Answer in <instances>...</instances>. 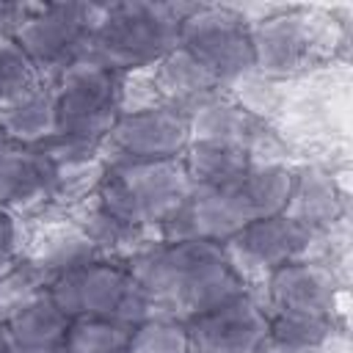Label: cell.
Wrapping results in <instances>:
<instances>
[{
  "label": "cell",
  "instance_id": "30bf717a",
  "mask_svg": "<svg viewBox=\"0 0 353 353\" xmlns=\"http://www.w3.org/2000/svg\"><path fill=\"white\" fill-rule=\"evenodd\" d=\"M314 237L317 234L279 212L240 229L234 237L223 243V251L237 276L251 287V281H265L273 270L290 262L309 259Z\"/></svg>",
  "mask_w": 353,
  "mask_h": 353
},
{
  "label": "cell",
  "instance_id": "5b68a950",
  "mask_svg": "<svg viewBox=\"0 0 353 353\" xmlns=\"http://www.w3.org/2000/svg\"><path fill=\"white\" fill-rule=\"evenodd\" d=\"M47 295L69 320H105L135 328L154 314L143 287L132 279L127 265L113 259H97L63 273L50 284Z\"/></svg>",
  "mask_w": 353,
  "mask_h": 353
},
{
  "label": "cell",
  "instance_id": "4fadbf2b",
  "mask_svg": "<svg viewBox=\"0 0 353 353\" xmlns=\"http://www.w3.org/2000/svg\"><path fill=\"white\" fill-rule=\"evenodd\" d=\"M265 312L268 314H298V317H334V276L328 268L312 259L290 262L273 270L265 281Z\"/></svg>",
  "mask_w": 353,
  "mask_h": 353
},
{
  "label": "cell",
  "instance_id": "ba28073f",
  "mask_svg": "<svg viewBox=\"0 0 353 353\" xmlns=\"http://www.w3.org/2000/svg\"><path fill=\"white\" fill-rule=\"evenodd\" d=\"M179 50H185L221 85L254 72L251 30L245 17L223 6H193L179 28Z\"/></svg>",
  "mask_w": 353,
  "mask_h": 353
},
{
  "label": "cell",
  "instance_id": "ffe728a7",
  "mask_svg": "<svg viewBox=\"0 0 353 353\" xmlns=\"http://www.w3.org/2000/svg\"><path fill=\"white\" fill-rule=\"evenodd\" d=\"M179 160H182L185 174L193 188L232 182L262 163L256 154H251L240 146L221 143V141H190Z\"/></svg>",
  "mask_w": 353,
  "mask_h": 353
},
{
  "label": "cell",
  "instance_id": "e0dca14e",
  "mask_svg": "<svg viewBox=\"0 0 353 353\" xmlns=\"http://www.w3.org/2000/svg\"><path fill=\"white\" fill-rule=\"evenodd\" d=\"M190 141H221L259 157L270 141V132L254 110L218 97L190 113Z\"/></svg>",
  "mask_w": 353,
  "mask_h": 353
},
{
  "label": "cell",
  "instance_id": "8fae6325",
  "mask_svg": "<svg viewBox=\"0 0 353 353\" xmlns=\"http://www.w3.org/2000/svg\"><path fill=\"white\" fill-rule=\"evenodd\" d=\"M188 353H259L268 336V312L251 295H240L185 323Z\"/></svg>",
  "mask_w": 353,
  "mask_h": 353
},
{
  "label": "cell",
  "instance_id": "8992f818",
  "mask_svg": "<svg viewBox=\"0 0 353 353\" xmlns=\"http://www.w3.org/2000/svg\"><path fill=\"white\" fill-rule=\"evenodd\" d=\"M58 135L99 143L124 113V74L83 58L52 83Z\"/></svg>",
  "mask_w": 353,
  "mask_h": 353
},
{
  "label": "cell",
  "instance_id": "3957f363",
  "mask_svg": "<svg viewBox=\"0 0 353 353\" xmlns=\"http://www.w3.org/2000/svg\"><path fill=\"white\" fill-rule=\"evenodd\" d=\"M190 8L176 3L102 6L88 58L119 74L146 72L176 50L179 28Z\"/></svg>",
  "mask_w": 353,
  "mask_h": 353
},
{
  "label": "cell",
  "instance_id": "277c9868",
  "mask_svg": "<svg viewBox=\"0 0 353 353\" xmlns=\"http://www.w3.org/2000/svg\"><path fill=\"white\" fill-rule=\"evenodd\" d=\"M182 160L154 163H105V174L94 190L97 210L124 226L160 232L190 193Z\"/></svg>",
  "mask_w": 353,
  "mask_h": 353
},
{
  "label": "cell",
  "instance_id": "6da1fadb",
  "mask_svg": "<svg viewBox=\"0 0 353 353\" xmlns=\"http://www.w3.org/2000/svg\"><path fill=\"white\" fill-rule=\"evenodd\" d=\"M124 265L149 295L154 314L182 323L248 292L223 245L210 240H157Z\"/></svg>",
  "mask_w": 353,
  "mask_h": 353
},
{
  "label": "cell",
  "instance_id": "7402d4cb",
  "mask_svg": "<svg viewBox=\"0 0 353 353\" xmlns=\"http://www.w3.org/2000/svg\"><path fill=\"white\" fill-rule=\"evenodd\" d=\"M130 353H188V328L182 320L152 314L130 331Z\"/></svg>",
  "mask_w": 353,
  "mask_h": 353
},
{
  "label": "cell",
  "instance_id": "2e32d148",
  "mask_svg": "<svg viewBox=\"0 0 353 353\" xmlns=\"http://www.w3.org/2000/svg\"><path fill=\"white\" fill-rule=\"evenodd\" d=\"M152 88L157 94V102L190 116L201 105L218 99L223 85L207 69H201L185 50L176 47L152 66Z\"/></svg>",
  "mask_w": 353,
  "mask_h": 353
},
{
  "label": "cell",
  "instance_id": "7a4b0ae2",
  "mask_svg": "<svg viewBox=\"0 0 353 353\" xmlns=\"http://www.w3.org/2000/svg\"><path fill=\"white\" fill-rule=\"evenodd\" d=\"M292 188V171L276 163H259L243 176L190 188L188 199L176 212L160 226V240H210L226 243L240 229L284 212L287 196Z\"/></svg>",
  "mask_w": 353,
  "mask_h": 353
},
{
  "label": "cell",
  "instance_id": "603a6c76",
  "mask_svg": "<svg viewBox=\"0 0 353 353\" xmlns=\"http://www.w3.org/2000/svg\"><path fill=\"white\" fill-rule=\"evenodd\" d=\"M130 331L105 320H72L66 353H130Z\"/></svg>",
  "mask_w": 353,
  "mask_h": 353
},
{
  "label": "cell",
  "instance_id": "52a82bcc",
  "mask_svg": "<svg viewBox=\"0 0 353 353\" xmlns=\"http://www.w3.org/2000/svg\"><path fill=\"white\" fill-rule=\"evenodd\" d=\"M102 6L52 3L28 8L14 28V41L41 80H55L72 63L88 58Z\"/></svg>",
  "mask_w": 353,
  "mask_h": 353
},
{
  "label": "cell",
  "instance_id": "484cf974",
  "mask_svg": "<svg viewBox=\"0 0 353 353\" xmlns=\"http://www.w3.org/2000/svg\"><path fill=\"white\" fill-rule=\"evenodd\" d=\"M0 143H6V138H3V132H0Z\"/></svg>",
  "mask_w": 353,
  "mask_h": 353
},
{
  "label": "cell",
  "instance_id": "cb8c5ba5",
  "mask_svg": "<svg viewBox=\"0 0 353 353\" xmlns=\"http://www.w3.org/2000/svg\"><path fill=\"white\" fill-rule=\"evenodd\" d=\"M36 83H44V80L36 74V69L14 41V36L0 33V102L28 91Z\"/></svg>",
  "mask_w": 353,
  "mask_h": 353
},
{
  "label": "cell",
  "instance_id": "d4e9b609",
  "mask_svg": "<svg viewBox=\"0 0 353 353\" xmlns=\"http://www.w3.org/2000/svg\"><path fill=\"white\" fill-rule=\"evenodd\" d=\"M17 237H19V229L14 215L0 210V276L17 262Z\"/></svg>",
  "mask_w": 353,
  "mask_h": 353
},
{
  "label": "cell",
  "instance_id": "9a60e30c",
  "mask_svg": "<svg viewBox=\"0 0 353 353\" xmlns=\"http://www.w3.org/2000/svg\"><path fill=\"white\" fill-rule=\"evenodd\" d=\"M69 325L50 295H41L0 323V353H66Z\"/></svg>",
  "mask_w": 353,
  "mask_h": 353
},
{
  "label": "cell",
  "instance_id": "ac0fdd59",
  "mask_svg": "<svg viewBox=\"0 0 353 353\" xmlns=\"http://www.w3.org/2000/svg\"><path fill=\"white\" fill-rule=\"evenodd\" d=\"M0 132L8 143L44 146L58 135V116L52 88L44 83L0 102Z\"/></svg>",
  "mask_w": 353,
  "mask_h": 353
},
{
  "label": "cell",
  "instance_id": "7c38bea8",
  "mask_svg": "<svg viewBox=\"0 0 353 353\" xmlns=\"http://www.w3.org/2000/svg\"><path fill=\"white\" fill-rule=\"evenodd\" d=\"M254 69L270 77H284L306 63L317 52V36L312 19L303 14H273L259 22H248Z\"/></svg>",
  "mask_w": 353,
  "mask_h": 353
},
{
  "label": "cell",
  "instance_id": "5bb4252c",
  "mask_svg": "<svg viewBox=\"0 0 353 353\" xmlns=\"http://www.w3.org/2000/svg\"><path fill=\"white\" fill-rule=\"evenodd\" d=\"M55 196V163L44 146L0 143V210H36Z\"/></svg>",
  "mask_w": 353,
  "mask_h": 353
},
{
  "label": "cell",
  "instance_id": "44dd1931",
  "mask_svg": "<svg viewBox=\"0 0 353 353\" xmlns=\"http://www.w3.org/2000/svg\"><path fill=\"white\" fill-rule=\"evenodd\" d=\"M50 284L39 273V268L30 259L14 262L3 276H0V323L11 317L14 312L25 309L36 298L47 295Z\"/></svg>",
  "mask_w": 353,
  "mask_h": 353
},
{
  "label": "cell",
  "instance_id": "d6986e66",
  "mask_svg": "<svg viewBox=\"0 0 353 353\" xmlns=\"http://www.w3.org/2000/svg\"><path fill=\"white\" fill-rule=\"evenodd\" d=\"M342 210V196L334 185V179L320 168H303L301 174H292V188L284 204V215L312 234L331 226V221Z\"/></svg>",
  "mask_w": 353,
  "mask_h": 353
},
{
  "label": "cell",
  "instance_id": "9c48e42d",
  "mask_svg": "<svg viewBox=\"0 0 353 353\" xmlns=\"http://www.w3.org/2000/svg\"><path fill=\"white\" fill-rule=\"evenodd\" d=\"M190 143V116L171 105H149L121 113L102 141L105 163L179 160Z\"/></svg>",
  "mask_w": 353,
  "mask_h": 353
}]
</instances>
